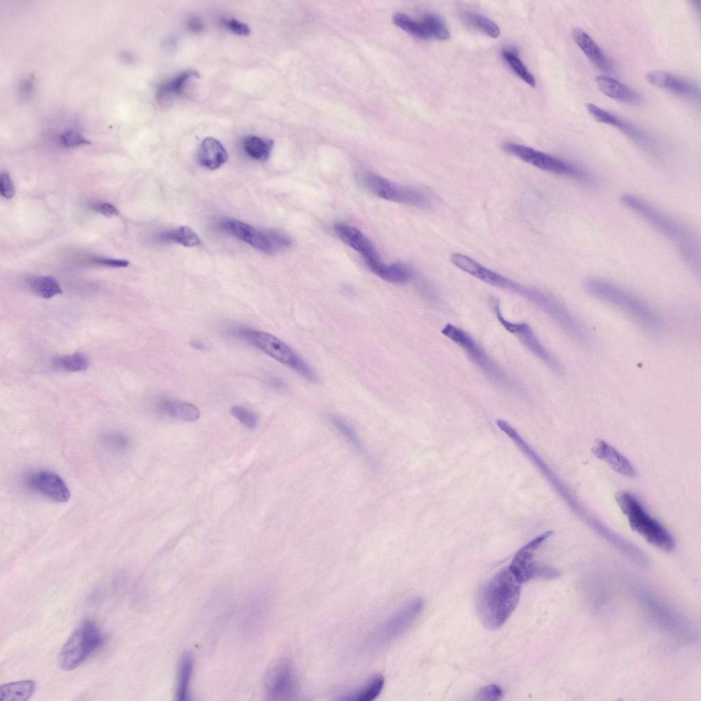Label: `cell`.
Listing matches in <instances>:
<instances>
[{"label":"cell","mask_w":701,"mask_h":701,"mask_svg":"<svg viewBox=\"0 0 701 701\" xmlns=\"http://www.w3.org/2000/svg\"><path fill=\"white\" fill-rule=\"evenodd\" d=\"M36 689L32 680H22L2 685L0 687V701H25Z\"/></svg>","instance_id":"cell-27"},{"label":"cell","mask_w":701,"mask_h":701,"mask_svg":"<svg viewBox=\"0 0 701 701\" xmlns=\"http://www.w3.org/2000/svg\"><path fill=\"white\" fill-rule=\"evenodd\" d=\"M584 287L590 295L625 312L648 330H661L662 322L657 312L626 288L600 278L587 279Z\"/></svg>","instance_id":"cell-3"},{"label":"cell","mask_w":701,"mask_h":701,"mask_svg":"<svg viewBox=\"0 0 701 701\" xmlns=\"http://www.w3.org/2000/svg\"><path fill=\"white\" fill-rule=\"evenodd\" d=\"M61 143L67 148H75L81 145L89 144L90 142L86 140L80 133L68 130L60 136Z\"/></svg>","instance_id":"cell-41"},{"label":"cell","mask_w":701,"mask_h":701,"mask_svg":"<svg viewBox=\"0 0 701 701\" xmlns=\"http://www.w3.org/2000/svg\"><path fill=\"white\" fill-rule=\"evenodd\" d=\"M28 288L35 294L50 298L62 293V289L55 278L51 276H36L27 279Z\"/></svg>","instance_id":"cell-31"},{"label":"cell","mask_w":701,"mask_h":701,"mask_svg":"<svg viewBox=\"0 0 701 701\" xmlns=\"http://www.w3.org/2000/svg\"><path fill=\"white\" fill-rule=\"evenodd\" d=\"M187 26L189 31L196 34L202 32L205 29L203 21L197 16L191 17L187 23Z\"/></svg>","instance_id":"cell-49"},{"label":"cell","mask_w":701,"mask_h":701,"mask_svg":"<svg viewBox=\"0 0 701 701\" xmlns=\"http://www.w3.org/2000/svg\"><path fill=\"white\" fill-rule=\"evenodd\" d=\"M120 58L121 61L125 64H132L136 60L135 56L129 51L121 52Z\"/></svg>","instance_id":"cell-50"},{"label":"cell","mask_w":701,"mask_h":701,"mask_svg":"<svg viewBox=\"0 0 701 701\" xmlns=\"http://www.w3.org/2000/svg\"><path fill=\"white\" fill-rule=\"evenodd\" d=\"M384 683V677L381 674H376L369 678L358 690L348 695L343 700L371 701L379 695Z\"/></svg>","instance_id":"cell-33"},{"label":"cell","mask_w":701,"mask_h":701,"mask_svg":"<svg viewBox=\"0 0 701 701\" xmlns=\"http://www.w3.org/2000/svg\"><path fill=\"white\" fill-rule=\"evenodd\" d=\"M157 240L162 242L181 244L186 247H194L201 244L200 238L190 227L179 226L160 232Z\"/></svg>","instance_id":"cell-28"},{"label":"cell","mask_w":701,"mask_h":701,"mask_svg":"<svg viewBox=\"0 0 701 701\" xmlns=\"http://www.w3.org/2000/svg\"><path fill=\"white\" fill-rule=\"evenodd\" d=\"M25 485L31 490L57 502H65L71 496L66 483L57 474L48 470H39L29 474Z\"/></svg>","instance_id":"cell-14"},{"label":"cell","mask_w":701,"mask_h":701,"mask_svg":"<svg viewBox=\"0 0 701 701\" xmlns=\"http://www.w3.org/2000/svg\"><path fill=\"white\" fill-rule=\"evenodd\" d=\"M198 160L203 167L213 170L228 160V153L220 141L213 137H207L201 144Z\"/></svg>","instance_id":"cell-24"},{"label":"cell","mask_w":701,"mask_h":701,"mask_svg":"<svg viewBox=\"0 0 701 701\" xmlns=\"http://www.w3.org/2000/svg\"><path fill=\"white\" fill-rule=\"evenodd\" d=\"M502 56L513 73L530 86L534 88L536 81L534 75L529 71L517 54L510 50H503Z\"/></svg>","instance_id":"cell-36"},{"label":"cell","mask_w":701,"mask_h":701,"mask_svg":"<svg viewBox=\"0 0 701 701\" xmlns=\"http://www.w3.org/2000/svg\"><path fill=\"white\" fill-rule=\"evenodd\" d=\"M622 201L629 209L671 240L689 265L695 268H699V244L687 227L638 196L626 194L622 196Z\"/></svg>","instance_id":"cell-2"},{"label":"cell","mask_w":701,"mask_h":701,"mask_svg":"<svg viewBox=\"0 0 701 701\" xmlns=\"http://www.w3.org/2000/svg\"><path fill=\"white\" fill-rule=\"evenodd\" d=\"M158 406L162 412L179 420L193 422L200 417L199 409L189 403L164 398Z\"/></svg>","instance_id":"cell-26"},{"label":"cell","mask_w":701,"mask_h":701,"mask_svg":"<svg viewBox=\"0 0 701 701\" xmlns=\"http://www.w3.org/2000/svg\"><path fill=\"white\" fill-rule=\"evenodd\" d=\"M646 79L651 85L663 88L675 94L693 99L700 98L698 86L675 74L663 71H651L647 73Z\"/></svg>","instance_id":"cell-20"},{"label":"cell","mask_w":701,"mask_h":701,"mask_svg":"<svg viewBox=\"0 0 701 701\" xmlns=\"http://www.w3.org/2000/svg\"><path fill=\"white\" fill-rule=\"evenodd\" d=\"M219 227L266 254L282 253L292 245V239L286 233L277 229H259L244 222L226 218L220 221Z\"/></svg>","instance_id":"cell-9"},{"label":"cell","mask_w":701,"mask_h":701,"mask_svg":"<svg viewBox=\"0 0 701 701\" xmlns=\"http://www.w3.org/2000/svg\"><path fill=\"white\" fill-rule=\"evenodd\" d=\"M102 444L108 450L114 452H124L129 446V438L122 433L118 431H110L105 433L101 437Z\"/></svg>","instance_id":"cell-39"},{"label":"cell","mask_w":701,"mask_h":701,"mask_svg":"<svg viewBox=\"0 0 701 701\" xmlns=\"http://www.w3.org/2000/svg\"><path fill=\"white\" fill-rule=\"evenodd\" d=\"M231 413L246 428L253 429L256 427L258 422V416L253 411L242 406L235 405L231 407Z\"/></svg>","instance_id":"cell-40"},{"label":"cell","mask_w":701,"mask_h":701,"mask_svg":"<svg viewBox=\"0 0 701 701\" xmlns=\"http://www.w3.org/2000/svg\"><path fill=\"white\" fill-rule=\"evenodd\" d=\"M91 207L95 212L106 216H115L118 214V211L112 204L107 202H97L91 205Z\"/></svg>","instance_id":"cell-46"},{"label":"cell","mask_w":701,"mask_h":701,"mask_svg":"<svg viewBox=\"0 0 701 701\" xmlns=\"http://www.w3.org/2000/svg\"><path fill=\"white\" fill-rule=\"evenodd\" d=\"M191 346L199 350H204L205 348V344L199 340H192Z\"/></svg>","instance_id":"cell-51"},{"label":"cell","mask_w":701,"mask_h":701,"mask_svg":"<svg viewBox=\"0 0 701 701\" xmlns=\"http://www.w3.org/2000/svg\"><path fill=\"white\" fill-rule=\"evenodd\" d=\"M199 76L197 71L186 70L174 78L162 83L157 88L156 99L159 103L166 104L172 99L184 93L188 82Z\"/></svg>","instance_id":"cell-25"},{"label":"cell","mask_w":701,"mask_h":701,"mask_svg":"<svg viewBox=\"0 0 701 701\" xmlns=\"http://www.w3.org/2000/svg\"><path fill=\"white\" fill-rule=\"evenodd\" d=\"M34 81L31 77L25 78L18 86V93L22 99H29L33 92Z\"/></svg>","instance_id":"cell-48"},{"label":"cell","mask_w":701,"mask_h":701,"mask_svg":"<svg viewBox=\"0 0 701 701\" xmlns=\"http://www.w3.org/2000/svg\"><path fill=\"white\" fill-rule=\"evenodd\" d=\"M594 80L600 91L613 99L629 104L641 103L642 98L638 92L615 78L600 75Z\"/></svg>","instance_id":"cell-22"},{"label":"cell","mask_w":701,"mask_h":701,"mask_svg":"<svg viewBox=\"0 0 701 701\" xmlns=\"http://www.w3.org/2000/svg\"><path fill=\"white\" fill-rule=\"evenodd\" d=\"M193 670L192 657L185 654L181 657L178 667L176 696L179 700L188 699L190 685Z\"/></svg>","instance_id":"cell-30"},{"label":"cell","mask_w":701,"mask_h":701,"mask_svg":"<svg viewBox=\"0 0 701 701\" xmlns=\"http://www.w3.org/2000/svg\"><path fill=\"white\" fill-rule=\"evenodd\" d=\"M441 332L461 347L470 360L492 382L505 389H513L515 387L511 379L467 332L450 323L446 324Z\"/></svg>","instance_id":"cell-8"},{"label":"cell","mask_w":701,"mask_h":701,"mask_svg":"<svg viewBox=\"0 0 701 701\" xmlns=\"http://www.w3.org/2000/svg\"><path fill=\"white\" fill-rule=\"evenodd\" d=\"M589 114L598 122L614 126L622 130L628 137L651 153H658L659 149L655 140L644 131L640 130L615 114L608 112L594 103H587Z\"/></svg>","instance_id":"cell-15"},{"label":"cell","mask_w":701,"mask_h":701,"mask_svg":"<svg viewBox=\"0 0 701 701\" xmlns=\"http://www.w3.org/2000/svg\"><path fill=\"white\" fill-rule=\"evenodd\" d=\"M222 25L231 32L238 36H248L251 33L249 26L234 18H225L221 20Z\"/></svg>","instance_id":"cell-43"},{"label":"cell","mask_w":701,"mask_h":701,"mask_svg":"<svg viewBox=\"0 0 701 701\" xmlns=\"http://www.w3.org/2000/svg\"><path fill=\"white\" fill-rule=\"evenodd\" d=\"M641 598L651 615L664 627L683 637L691 636L689 624L677 613L646 592Z\"/></svg>","instance_id":"cell-19"},{"label":"cell","mask_w":701,"mask_h":701,"mask_svg":"<svg viewBox=\"0 0 701 701\" xmlns=\"http://www.w3.org/2000/svg\"><path fill=\"white\" fill-rule=\"evenodd\" d=\"M615 498L635 532L662 550L670 552L674 548L675 543L671 534L648 514L634 496L628 492L621 491L616 493Z\"/></svg>","instance_id":"cell-6"},{"label":"cell","mask_w":701,"mask_h":701,"mask_svg":"<svg viewBox=\"0 0 701 701\" xmlns=\"http://www.w3.org/2000/svg\"><path fill=\"white\" fill-rule=\"evenodd\" d=\"M266 689L272 700H288L294 696L296 678L288 662L281 661L271 668L266 679Z\"/></svg>","instance_id":"cell-16"},{"label":"cell","mask_w":701,"mask_h":701,"mask_svg":"<svg viewBox=\"0 0 701 701\" xmlns=\"http://www.w3.org/2000/svg\"><path fill=\"white\" fill-rule=\"evenodd\" d=\"M503 150L544 171L581 181H588L589 175L578 166L566 160L531 147L514 142H506Z\"/></svg>","instance_id":"cell-10"},{"label":"cell","mask_w":701,"mask_h":701,"mask_svg":"<svg viewBox=\"0 0 701 701\" xmlns=\"http://www.w3.org/2000/svg\"><path fill=\"white\" fill-rule=\"evenodd\" d=\"M394 23L407 34L423 40H428L420 21H416L403 13H395L392 16Z\"/></svg>","instance_id":"cell-38"},{"label":"cell","mask_w":701,"mask_h":701,"mask_svg":"<svg viewBox=\"0 0 701 701\" xmlns=\"http://www.w3.org/2000/svg\"><path fill=\"white\" fill-rule=\"evenodd\" d=\"M227 333L230 337L243 340L264 352L309 381L317 382V376L311 366L291 347L274 335L244 327L229 328Z\"/></svg>","instance_id":"cell-4"},{"label":"cell","mask_w":701,"mask_h":701,"mask_svg":"<svg viewBox=\"0 0 701 701\" xmlns=\"http://www.w3.org/2000/svg\"><path fill=\"white\" fill-rule=\"evenodd\" d=\"M463 18L469 25L493 38H498L500 30L496 23L489 18L476 13L467 12Z\"/></svg>","instance_id":"cell-37"},{"label":"cell","mask_w":701,"mask_h":701,"mask_svg":"<svg viewBox=\"0 0 701 701\" xmlns=\"http://www.w3.org/2000/svg\"><path fill=\"white\" fill-rule=\"evenodd\" d=\"M55 368L69 372H77L86 370L89 366V359L86 355L81 353H74L61 355L54 358L52 361Z\"/></svg>","instance_id":"cell-34"},{"label":"cell","mask_w":701,"mask_h":701,"mask_svg":"<svg viewBox=\"0 0 701 701\" xmlns=\"http://www.w3.org/2000/svg\"><path fill=\"white\" fill-rule=\"evenodd\" d=\"M334 229L338 238L361 256L369 269L382 262L371 240L359 229L346 224H337Z\"/></svg>","instance_id":"cell-17"},{"label":"cell","mask_w":701,"mask_h":701,"mask_svg":"<svg viewBox=\"0 0 701 701\" xmlns=\"http://www.w3.org/2000/svg\"><path fill=\"white\" fill-rule=\"evenodd\" d=\"M94 264L112 268H124L129 265V262L125 259H113L107 257H97L91 259Z\"/></svg>","instance_id":"cell-45"},{"label":"cell","mask_w":701,"mask_h":701,"mask_svg":"<svg viewBox=\"0 0 701 701\" xmlns=\"http://www.w3.org/2000/svg\"><path fill=\"white\" fill-rule=\"evenodd\" d=\"M0 192L8 199H12L15 194L13 181L7 172H3L0 175Z\"/></svg>","instance_id":"cell-44"},{"label":"cell","mask_w":701,"mask_h":701,"mask_svg":"<svg viewBox=\"0 0 701 701\" xmlns=\"http://www.w3.org/2000/svg\"><path fill=\"white\" fill-rule=\"evenodd\" d=\"M103 635L94 621H83L60 650V667L66 671L77 668L103 644Z\"/></svg>","instance_id":"cell-7"},{"label":"cell","mask_w":701,"mask_h":701,"mask_svg":"<svg viewBox=\"0 0 701 701\" xmlns=\"http://www.w3.org/2000/svg\"><path fill=\"white\" fill-rule=\"evenodd\" d=\"M331 421L337 426L341 431L343 432L356 446H358L357 440L354 433L352 431L350 428L339 418L332 415L330 416Z\"/></svg>","instance_id":"cell-47"},{"label":"cell","mask_w":701,"mask_h":701,"mask_svg":"<svg viewBox=\"0 0 701 701\" xmlns=\"http://www.w3.org/2000/svg\"><path fill=\"white\" fill-rule=\"evenodd\" d=\"M428 39L435 38L439 40L449 39L450 31L439 16L435 14L428 13L420 20Z\"/></svg>","instance_id":"cell-35"},{"label":"cell","mask_w":701,"mask_h":701,"mask_svg":"<svg viewBox=\"0 0 701 701\" xmlns=\"http://www.w3.org/2000/svg\"><path fill=\"white\" fill-rule=\"evenodd\" d=\"M572 35L578 47L595 66L605 72L613 71V67L610 60L585 31L581 28H574Z\"/></svg>","instance_id":"cell-23"},{"label":"cell","mask_w":701,"mask_h":701,"mask_svg":"<svg viewBox=\"0 0 701 701\" xmlns=\"http://www.w3.org/2000/svg\"><path fill=\"white\" fill-rule=\"evenodd\" d=\"M493 311L500 324L533 355L540 359L550 369L557 374L563 372L561 364L543 346L531 327L525 322H513L502 316L498 301H493Z\"/></svg>","instance_id":"cell-12"},{"label":"cell","mask_w":701,"mask_h":701,"mask_svg":"<svg viewBox=\"0 0 701 701\" xmlns=\"http://www.w3.org/2000/svg\"><path fill=\"white\" fill-rule=\"evenodd\" d=\"M521 584L509 568H505L479 589L475 609L485 627L495 630L507 620L519 602Z\"/></svg>","instance_id":"cell-1"},{"label":"cell","mask_w":701,"mask_h":701,"mask_svg":"<svg viewBox=\"0 0 701 701\" xmlns=\"http://www.w3.org/2000/svg\"><path fill=\"white\" fill-rule=\"evenodd\" d=\"M372 272L387 282L397 284L407 282L412 275L410 268L401 263L387 264L381 262Z\"/></svg>","instance_id":"cell-29"},{"label":"cell","mask_w":701,"mask_h":701,"mask_svg":"<svg viewBox=\"0 0 701 701\" xmlns=\"http://www.w3.org/2000/svg\"><path fill=\"white\" fill-rule=\"evenodd\" d=\"M552 533V531H547L533 539L515 555L508 568L520 583L535 578L538 563L533 561L534 553Z\"/></svg>","instance_id":"cell-18"},{"label":"cell","mask_w":701,"mask_h":701,"mask_svg":"<svg viewBox=\"0 0 701 701\" xmlns=\"http://www.w3.org/2000/svg\"><path fill=\"white\" fill-rule=\"evenodd\" d=\"M591 451L598 459L606 461L616 472L629 478L635 476L634 468L630 462L604 440L596 439L592 445Z\"/></svg>","instance_id":"cell-21"},{"label":"cell","mask_w":701,"mask_h":701,"mask_svg":"<svg viewBox=\"0 0 701 701\" xmlns=\"http://www.w3.org/2000/svg\"><path fill=\"white\" fill-rule=\"evenodd\" d=\"M450 262L458 268L490 285L520 295L537 305L546 313L556 298L539 290L525 286L499 274L473 259L470 257L453 253Z\"/></svg>","instance_id":"cell-5"},{"label":"cell","mask_w":701,"mask_h":701,"mask_svg":"<svg viewBox=\"0 0 701 701\" xmlns=\"http://www.w3.org/2000/svg\"><path fill=\"white\" fill-rule=\"evenodd\" d=\"M360 179L365 188L382 199L418 207L427 206L431 203L424 192L396 183L374 173L363 174Z\"/></svg>","instance_id":"cell-11"},{"label":"cell","mask_w":701,"mask_h":701,"mask_svg":"<svg viewBox=\"0 0 701 701\" xmlns=\"http://www.w3.org/2000/svg\"><path fill=\"white\" fill-rule=\"evenodd\" d=\"M424 607L422 598H414L397 610L383 624L379 633L381 641L395 639L415 622Z\"/></svg>","instance_id":"cell-13"},{"label":"cell","mask_w":701,"mask_h":701,"mask_svg":"<svg viewBox=\"0 0 701 701\" xmlns=\"http://www.w3.org/2000/svg\"><path fill=\"white\" fill-rule=\"evenodd\" d=\"M503 696L502 689L495 684L489 685L480 689L476 694L477 700H499Z\"/></svg>","instance_id":"cell-42"},{"label":"cell","mask_w":701,"mask_h":701,"mask_svg":"<svg viewBox=\"0 0 701 701\" xmlns=\"http://www.w3.org/2000/svg\"><path fill=\"white\" fill-rule=\"evenodd\" d=\"M273 141L257 136H248L243 140V148L251 158L258 161L266 160L272 151Z\"/></svg>","instance_id":"cell-32"}]
</instances>
